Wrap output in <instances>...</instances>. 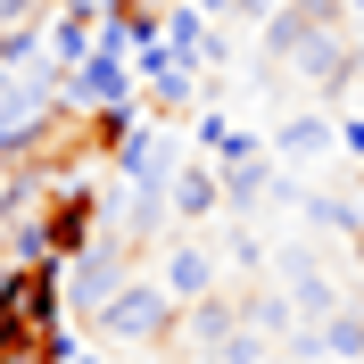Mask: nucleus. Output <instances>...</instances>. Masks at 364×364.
<instances>
[{"label": "nucleus", "instance_id": "14", "mask_svg": "<svg viewBox=\"0 0 364 364\" xmlns=\"http://www.w3.org/2000/svg\"><path fill=\"white\" fill-rule=\"evenodd\" d=\"M232 133H240V124H232L224 108H199V116H191V141H199V149H215V158H224V141H232Z\"/></svg>", "mask_w": 364, "mask_h": 364}, {"label": "nucleus", "instance_id": "9", "mask_svg": "<svg viewBox=\"0 0 364 364\" xmlns=\"http://www.w3.org/2000/svg\"><path fill=\"white\" fill-rule=\"evenodd\" d=\"M75 331L67 323H0V364H67Z\"/></svg>", "mask_w": 364, "mask_h": 364}, {"label": "nucleus", "instance_id": "17", "mask_svg": "<svg viewBox=\"0 0 364 364\" xmlns=\"http://www.w3.org/2000/svg\"><path fill=\"white\" fill-rule=\"evenodd\" d=\"M191 9H232V0H191Z\"/></svg>", "mask_w": 364, "mask_h": 364}, {"label": "nucleus", "instance_id": "16", "mask_svg": "<svg viewBox=\"0 0 364 364\" xmlns=\"http://www.w3.org/2000/svg\"><path fill=\"white\" fill-rule=\"evenodd\" d=\"M340 149H348V158L364 166V116H340Z\"/></svg>", "mask_w": 364, "mask_h": 364}, {"label": "nucleus", "instance_id": "12", "mask_svg": "<svg viewBox=\"0 0 364 364\" xmlns=\"http://www.w3.org/2000/svg\"><path fill=\"white\" fill-rule=\"evenodd\" d=\"M141 100H149L158 116H182L191 100H199V75L191 67H158V75H141Z\"/></svg>", "mask_w": 364, "mask_h": 364}, {"label": "nucleus", "instance_id": "8", "mask_svg": "<svg viewBox=\"0 0 364 364\" xmlns=\"http://www.w3.org/2000/svg\"><path fill=\"white\" fill-rule=\"evenodd\" d=\"M158 282H166V298H174V306H199V298H215V257H207L199 240H166Z\"/></svg>", "mask_w": 364, "mask_h": 364}, {"label": "nucleus", "instance_id": "18", "mask_svg": "<svg viewBox=\"0 0 364 364\" xmlns=\"http://www.w3.org/2000/svg\"><path fill=\"white\" fill-rule=\"evenodd\" d=\"M348 17H356V25H364V0H348Z\"/></svg>", "mask_w": 364, "mask_h": 364}, {"label": "nucleus", "instance_id": "11", "mask_svg": "<svg viewBox=\"0 0 364 364\" xmlns=\"http://www.w3.org/2000/svg\"><path fill=\"white\" fill-rule=\"evenodd\" d=\"M306 340H315V356H340V364H364V315H323L315 331H306Z\"/></svg>", "mask_w": 364, "mask_h": 364}, {"label": "nucleus", "instance_id": "15", "mask_svg": "<svg viewBox=\"0 0 364 364\" xmlns=\"http://www.w3.org/2000/svg\"><path fill=\"white\" fill-rule=\"evenodd\" d=\"M282 9H290V0H232V17H257V25H273Z\"/></svg>", "mask_w": 364, "mask_h": 364}, {"label": "nucleus", "instance_id": "2", "mask_svg": "<svg viewBox=\"0 0 364 364\" xmlns=\"http://www.w3.org/2000/svg\"><path fill=\"white\" fill-rule=\"evenodd\" d=\"M0 323H67V265L58 257L0 265Z\"/></svg>", "mask_w": 364, "mask_h": 364}, {"label": "nucleus", "instance_id": "6", "mask_svg": "<svg viewBox=\"0 0 364 364\" xmlns=\"http://www.w3.org/2000/svg\"><path fill=\"white\" fill-rule=\"evenodd\" d=\"M215 174H224V207H249L273 191V149L257 133H232L224 141V158H215Z\"/></svg>", "mask_w": 364, "mask_h": 364}, {"label": "nucleus", "instance_id": "10", "mask_svg": "<svg viewBox=\"0 0 364 364\" xmlns=\"http://www.w3.org/2000/svg\"><path fill=\"white\" fill-rule=\"evenodd\" d=\"M166 207H174L182 232H199L207 215L224 207V174H215V166H199V158H182V174H174V191H166Z\"/></svg>", "mask_w": 364, "mask_h": 364}, {"label": "nucleus", "instance_id": "5", "mask_svg": "<svg viewBox=\"0 0 364 364\" xmlns=\"http://www.w3.org/2000/svg\"><path fill=\"white\" fill-rule=\"evenodd\" d=\"M116 166H124V191H174V174H182L166 124H133L124 149H116Z\"/></svg>", "mask_w": 364, "mask_h": 364}, {"label": "nucleus", "instance_id": "13", "mask_svg": "<svg viewBox=\"0 0 364 364\" xmlns=\"http://www.w3.org/2000/svg\"><path fill=\"white\" fill-rule=\"evenodd\" d=\"M215 364H273V340L257 331V323H240L224 348H215Z\"/></svg>", "mask_w": 364, "mask_h": 364}, {"label": "nucleus", "instance_id": "7", "mask_svg": "<svg viewBox=\"0 0 364 364\" xmlns=\"http://www.w3.org/2000/svg\"><path fill=\"white\" fill-rule=\"evenodd\" d=\"M340 149V116L331 108H298V116H282V133H273V158L282 166H315V158H331Z\"/></svg>", "mask_w": 364, "mask_h": 364}, {"label": "nucleus", "instance_id": "1", "mask_svg": "<svg viewBox=\"0 0 364 364\" xmlns=\"http://www.w3.org/2000/svg\"><path fill=\"white\" fill-rule=\"evenodd\" d=\"M174 323H182V306L166 298V282L158 273H133V282L91 315V331L108 348H124V356H158V348H174Z\"/></svg>", "mask_w": 364, "mask_h": 364}, {"label": "nucleus", "instance_id": "19", "mask_svg": "<svg viewBox=\"0 0 364 364\" xmlns=\"http://www.w3.org/2000/svg\"><path fill=\"white\" fill-rule=\"evenodd\" d=\"M116 364H149V356H116Z\"/></svg>", "mask_w": 364, "mask_h": 364}, {"label": "nucleus", "instance_id": "4", "mask_svg": "<svg viewBox=\"0 0 364 364\" xmlns=\"http://www.w3.org/2000/svg\"><path fill=\"white\" fill-rule=\"evenodd\" d=\"M91 240H100V199H91L83 182H58V191H50V215H42V257L75 265Z\"/></svg>", "mask_w": 364, "mask_h": 364}, {"label": "nucleus", "instance_id": "20", "mask_svg": "<svg viewBox=\"0 0 364 364\" xmlns=\"http://www.w3.org/2000/svg\"><path fill=\"white\" fill-rule=\"evenodd\" d=\"M83 9H108V0H83Z\"/></svg>", "mask_w": 364, "mask_h": 364}, {"label": "nucleus", "instance_id": "3", "mask_svg": "<svg viewBox=\"0 0 364 364\" xmlns=\"http://www.w3.org/2000/svg\"><path fill=\"white\" fill-rule=\"evenodd\" d=\"M124 282H133V240H124V232H100V240L67 265V306L91 323L116 290H124Z\"/></svg>", "mask_w": 364, "mask_h": 364}]
</instances>
